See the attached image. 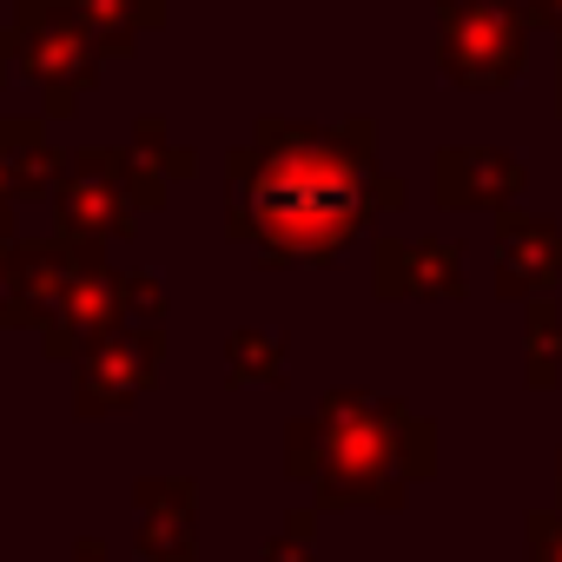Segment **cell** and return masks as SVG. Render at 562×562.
<instances>
[{"label":"cell","instance_id":"obj_1","mask_svg":"<svg viewBox=\"0 0 562 562\" xmlns=\"http://www.w3.org/2000/svg\"><path fill=\"white\" fill-rule=\"evenodd\" d=\"M351 199H358V192H351V179H325V172H318V179L278 172V179L265 186V205H271V212H285L292 225H299V218H312V212H351Z\"/></svg>","mask_w":562,"mask_h":562}]
</instances>
